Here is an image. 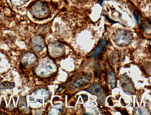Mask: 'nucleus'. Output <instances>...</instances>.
Instances as JSON below:
<instances>
[{
  "label": "nucleus",
  "instance_id": "1",
  "mask_svg": "<svg viewBox=\"0 0 151 115\" xmlns=\"http://www.w3.org/2000/svg\"><path fill=\"white\" fill-rule=\"evenodd\" d=\"M57 70V65L52 59L45 58L39 62L36 68V73L42 77H49Z\"/></svg>",
  "mask_w": 151,
  "mask_h": 115
},
{
  "label": "nucleus",
  "instance_id": "2",
  "mask_svg": "<svg viewBox=\"0 0 151 115\" xmlns=\"http://www.w3.org/2000/svg\"><path fill=\"white\" fill-rule=\"evenodd\" d=\"M29 12L35 18L38 20H43L50 16L51 11L50 8L40 1H37L29 8Z\"/></svg>",
  "mask_w": 151,
  "mask_h": 115
},
{
  "label": "nucleus",
  "instance_id": "3",
  "mask_svg": "<svg viewBox=\"0 0 151 115\" xmlns=\"http://www.w3.org/2000/svg\"><path fill=\"white\" fill-rule=\"evenodd\" d=\"M133 34L131 31L124 29H119L113 35V41L120 47L127 46L132 41Z\"/></svg>",
  "mask_w": 151,
  "mask_h": 115
},
{
  "label": "nucleus",
  "instance_id": "4",
  "mask_svg": "<svg viewBox=\"0 0 151 115\" xmlns=\"http://www.w3.org/2000/svg\"><path fill=\"white\" fill-rule=\"evenodd\" d=\"M50 91L47 89H40L35 91L30 95V102H39L43 103L49 99Z\"/></svg>",
  "mask_w": 151,
  "mask_h": 115
},
{
  "label": "nucleus",
  "instance_id": "5",
  "mask_svg": "<svg viewBox=\"0 0 151 115\" xmlns=\"http://www.w3.org/2000/svg\"><path fill=\"white\" fill-rule=\"evenodd\" d=\"M48 53L52 58H58L65 53V48L63 45L59 42L51 43L47 46Z\"/></svg>",
  "mask_w": 151,
  "mask_h": 115
},
{
  "label": "nucleus",
  "instance_id": "6",
  "mask_svg": "<svg viewBox=\"0 0 151 115\" xmlns=\"http://www.w3.org/2000/svg\"><path fill=\"white\" fill-rule=\"evenodd\" d=\"M121 86L124 92L127 94H134L135 93V88L134 83L128 76L124 75L121 78Z\"/></svg>",
  "mask_w": 151,
  "mask_h": 115
},
{
  "label": "nucleus",
  "instance_id": "7",
  "mask_svg": "<svg viewBox=\"0 0 151 115\" xmlns=\"http://www.w3.org/2000/svg\"><path fill=\"white\" fill-rule=\"evenodd\" d=\"M30 46L34 52H41L45 46V40H44L43 37L40 35H36V36H33L31 39Z\"/></svg>",
  "mask_w": 151,
  "mask_h": 115
},
{
  "label": "nucleus",
  "instance_id": "8",
  "mask_svg": "<svg viewBox=\"0 0 151 115\" xmlns=\"http://www.w3.org/2000/svg\"><path fill=\"white\" fill-rule=\"evenodd\" d=\"M84 91H88V92L91 93L92 95H96L100 100L102 99V101H103L104 102V95L103 93V90H102V86L100 85L99 83L94 82L93 84H92L91 85H90L88 88L85 89Z\"/></svg>",
  "mask_w": 151,
  "mask_h": 115
},
{
  "label": "nucleus",
  "instance_id": "9",
  "mask_svg": "<svg viewBox=\"0 0 151 115\" xmlns=\"http://www.w3.org/2000/svg\"><path fill=\"white\" fill-rule=\"evenodd\" d=\"M91 80V75H88V74H85L82 77H78L70 85V87L73 89H77L79 87H82L87 83L89 82Z\"/></svg>",
  "mask_w": 151,
  "mask_h": 115
},
{
  "label": "nucleus",
  "instance_id": "10",
  "mask_svg": "<svg viewBox=\"0 0 151 115\" xmlns=\"http://www.w3.org/2000/svg\"><path fill=\"white\" fill-rule=\"evenodd\" d=\"M36 56L32 52H27L22 58V63L25 66H31L36 61Z\"/></svg>",
  "mask_w": 151,
  "mask_h": 115
},
{
  "label": "nucleus",
  "instance_id": "11",
  "mask_svg": "<svg viewBox=\"0 0 151 115\" xmlns=\"http://www.w3.org/2000/svg\"><path fill=\"white\" fill-rule=\"evenodd\" d=\"M106 43H107V42H106V41L105 39L100 40L99 43H98V46L96 47V49H95L94 51L93 52V53L91 54V57H96V56L99 55V54L102 52V50L104 49V48H105V46H106Z\"/></svg>",
  "mask_w": 151,
  "mask_h": 115
},
{
  "label": "nucleus",
  "instance_id": "12",
  "mask_svg": "<svg viewBox=\"0 0 151 115\" xmlns=\"http://www.w3.org/2000/svg\"><path fill=\"white\" fill-rule=\"evenodd\" d=\"M107 82L109 84L111 89H115L116 87V74L113 70H109L107 75Z\"/></svg>",
  "mask_w": 151,
  "mask_h": 115
},
{
  "label": "nucleus",
  "instance_id": "13",
  "mask_svg": "<svg viewBox=\"0 0 151 115\" xmlns=\"http://www.w3.org/2000/svg\"><path fill=\"white\" fill-rule=\"evenodd\" d=\"M15 87V84L13 82H4L0 85V89H13Z\"/></svg>",
  "mask_w": 151,
  "mask_h": 115
},
{
  "label": "nucleus",
  "instance_id": "14",
  "mask_svg": "<svg viewBox=\"0 0 151 115\" xmlns=\"http://www.w3.org/2000/svg\"><path fill=\"white\" fill-rule=\"evenodd\" d=\"M11 4L15 7H21L28 2L29 0H10Z\"/></svg>",
  "mask_w": 151,
  "mask_h": 115
},
{
  "label": "nucleus",
  "instance_id": "15",
  "mask_svg": "<svg viewBox=\"0 0 151 115\" xmlns=\"http://www.w3.org/2000/svg\"><path fill=\"white\" fill-rule=\"evenodd\" d=\"M134 15H135V17H136L137 22V23H138V22H139V17H138V16H137V15H135V14H134Z\"/></svg>",
  "mask_w": 151,
  "mask_h": 115
},
{
  "label": "nucleus",
  "instance_id": "16",
  "mask_svg": "<svg viewBox=\"0 0 151 115\" xmlns=\"http://www.w3.org/2000/svg\"><path fill=\"white\" fill-rule=\"evenodd\" d=\"M104 1V0H99V3L100 4V5H102V1Z\"/></svg>",
  "mask_w": 151,
  "mask_h": 115
},
{
  "label": "nucleus",
  "instance_id": "17",
  "mask_svg": "<svg viewBox=\"0 0 151 115\" xmlns=\"http://www.w3.org/2000/svg\"><path fill=\"white\" fill-rule=\"evenodd\" d=\"M0 61H1V59H0Z\"/></svg>",
  "mask_w": 151,
  "mask_h": 115
}]
</instances>
